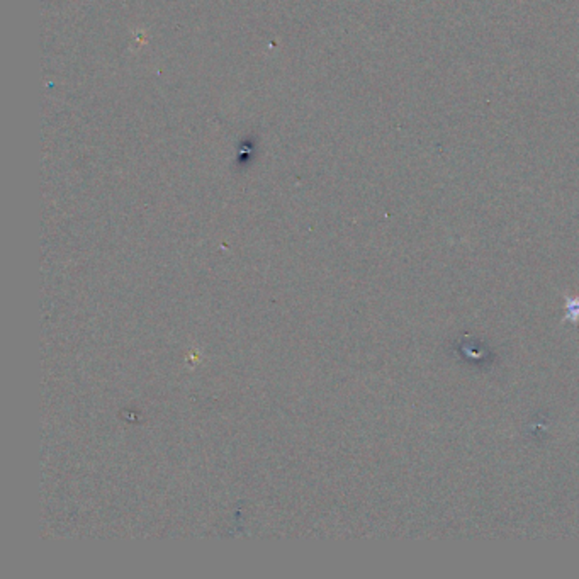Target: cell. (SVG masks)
<instances>
[{
  "label": "cell",
  "instance_id": "cell-1",
  "mask_svg": "<svg viewBox=\"0 0 579 579\" xmlns=\"http://www.w3.org/2000/svg\"><path fill=\"white\" fill-rule=\"evenodd\" d=\"M566 316H564V321H573V323H578L579 321V298H567L566 296Z\"/></svg>",
  "mask_w": 579,
  "mask_h": 579
}]
</instances>
